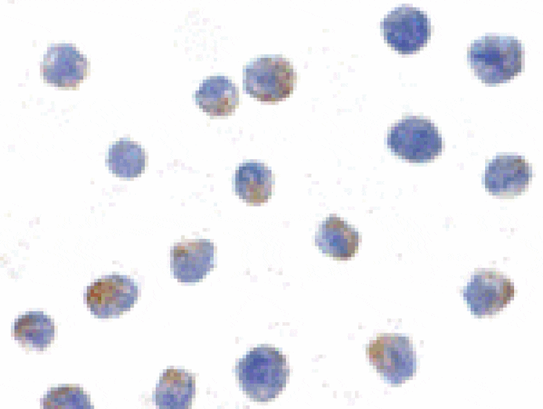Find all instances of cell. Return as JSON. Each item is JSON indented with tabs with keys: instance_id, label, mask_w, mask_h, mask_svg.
Segmentation results:
<instances>
[{
	"instance_id": "7",
	"label": "cell",
	"mask_w": 543,
	"mask_h": 409,
	"mask_svg": "<svg viewBox=\"0 0 543 409\" xmlns=\"http://www.w3.org/2000/svg\"><path fill=\"white\" fill-rule=\"evenodd\" d=\"M358 233L346 222L330 216L319 227L316 245L322 253L334 260H346L358 251Z\"/></svg>"
},
{
	"instance_id": "6",
	"label": "cell",
	"mask_w": 543,
	"mask_h": 409,
	"mask_svg": "<svg viewBox=\"0 0 543 409\" xmlns=\"http://www.w3.org/2000/svg\"><path fill=\"white\" fill-rule=\"evenodd\" d=\"M214 244L207 240L177 243L170 251L174 276L182 282H199L213 267Z\"/></svg>"
},
{
	"instance_id": "1",
	"label": "cell",
	"mask_w": 543,
	"mask_h": 409,
	"mask_svg": "<svg viewBox=\"0 0 543 409\" xmlns=\"http://www.w3.org/2000/svg\"><path fill=\"white\" fill-rule=\"evenodd\" d=\"M237 371L243 390L258 402L277 397L289 375L285 356L278 349L267 346L250 350L239 361Z\"/></svg>"
},
{
	"instance_id": "3",
	"label": "cell",
	"mask_w": 543,
	"mask_h": 409,
	"mask_svg": "<svg viewBox=\"0 0 543 409\" xmlns=\"http://www.w3.org/2000/svg\"><path fill=\"white\" fill-rule=\"evenodd\" d=\"M366 353L369 363L380 376L392 385L404 383L416 372V357L408 337L382 333L370 341Z\"/></svg>"
},
{
	"instance_id": "4",
	"label": "cell",
	"mask_w": 543,
	"mask_h": 409,
	"mask_svg": "<svg viewBox=\"0 0 543 409\" xmlns=\"http://www.w3.org/2000/svg\"><path fill=\"white\" fill-rule=\"evenodd\" d=\"M514 293L511 282L496 271H479L471 278L465 294L475 315H493L509 302Z\"/></svg>"
},
{
	"instance_id": "8",
	"label": "cell",
	"mask_w": 543,
	"mask_h": 409,
	"mask_svg": "<svg viewBox=\"0 0 543 409\" xmlns=\"http://www.w3.org/2000/svg\"><path fill=\"white\" fill-rule=\"evenodd\" d=\"M272 174L263 163L255 161L241 164L234 176L236 194L244 202L260 205L267 202L272 195Z\"/></svg>"
},
{
	"instance_id": "5",
	"label": "cell",
	"mask_w": 543,
	"mask_h": 409,
	"mask_svg": "<svg viewBox=\"0 0 543 409\" xmlns=\"http://www.w3.org/2000/svg\"><path fill=\"white\" fill-rule=\"evenodd\" d=\"M531 178L529 163L520 156H498L486 167L484 182L492 195L512 196L528 187Z\"/></svg>"
},
{
	"instance_id": "9",
	"label": "cell",
	"mask_w": 543,
	"mask_h": 409,
	"mask_svg": "<svg viewBox=\"0 0 543 409\" xmlns=\"http://www.w3.org/2000/svg\"><path fill=\"white\" fill-rule=\"evenodd\" d=\"M194 388V380L188 373L182 370H167L156 387V405L165 408H187L191 403Z\"/></svg>"
},
{
	"instance_id": "10",
	"label": "cell",
	"mask_w": 543,
	"mask_h": 409,
	"mask_svg": "<svg viewBox=\"0 0 543 409\" xmlns=\"http://www.w3.org/2000/svg\"><path fill=\"white\" fill-rule=\"evenodd\" d=\"M107 162L118 177H137L145 169V151L137 143L121 138L110 146Z\"/></svg>"
},
{
	"instance_id": "2",
	"label": "cell",
	"mask_w": 543,
	"mask_h": 409,
	"mask_svg": "<svg viewBox=\"0 0 543 409\" xmlns=\"http://www.w3.org/2000/svg\"><path fill=\"white\" fill-rule=\"evenodd\" d=\"M387 145L402 159L410 162H425L440 154L442 143L441 135L430 119L408 116L391 127Z\"/></svg>"
}]
</instances>
